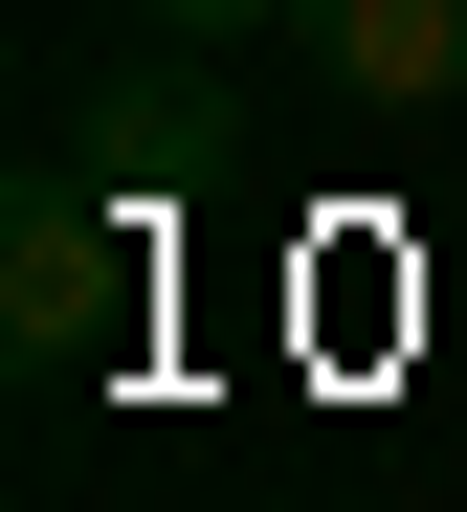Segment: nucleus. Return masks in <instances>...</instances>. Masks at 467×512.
<instances>
[{
    "label": "nucleus",
    "mask_w": 467,
    "mask_h": 512,
    "mask_svg": "<svg viewBox=\"0 0 467 512\" xmlns=\"http://www.w3.org/2000/svg\"><path fill=\"white\" fill-rule=\"evenodd\" d=\"M112 290H134V201L89 179V156H45L23 223H0V334H23V379H67L89 334H112Z\"/></svg>",
    "instance_id": "nucleus-1"
},
{
    "label": "nucleus",
    "mask_w": 467,
    "mask_h": 512,
    "mask_svg": "<svg viewBox=\"0 0 467 512\" xmlns=\"http://www.w3.org/2000/svg\"><path fill=\"white\" fill-rule=\"evenodd\" d=\"M334 112H467V0H290Z\"/></svg>",
    "instance_id": "nucleus-2"
},
{
    "label": "nucleus",
    "mask_w": 467,
    "mask_h": 512,
    "mask_svg": "<svg viewBox=\"0 0 467 512\" xmlns=\"http://www.w3.org/2000/svg\"><path fill=\"white\" fill-rule=\"evenodd\" d=\"M201 134H223V90H201V67H134V90H112V134H89V179H112V201H156Z\"/></svg>",
    "instance_id": "nucleus-3"
},
{
    "label": "nucleus",
    "mask_w": 467,
    "mask_h": 512,
    "mask_svg": "<svg viewBox=\"0 0 467 512\" xmlns=\"http://www.w3.org/2000/svg\"><path fill=\"white\" fill-rule=\"evenodd\" d=\"M156 45H223V23H290V0H134Z\"/></svg>",
    "instance_id": "nucleus-4"
}]
</instances>
